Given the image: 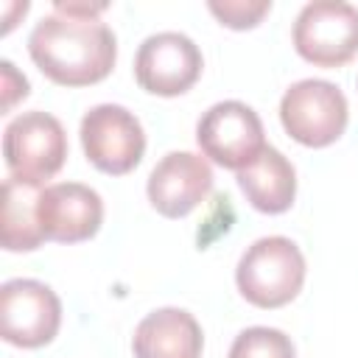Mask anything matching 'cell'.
I'll use <instances>...</instances> for the list:
<instances>
[{
	"label": "cell",
	"instance_id": "cell-6",
	"mask_svg": "<svg viewBox=\"0 0 358 358\" xmlns=\"http://www.w3.org/2000/svg\"><path fill=\"white\" fill-rule=\"evenodd\" d=\"M196 143L210 162L241 171L266 148L263 120L243 101H218L196 123Z\"/></svg>",
	"mask_w": 358,
	"mask_h": 358
},
{
	"label": "cell",
	"instance_id": "cell-5",
	"mask_svg": "<svg viewBox=\"0 0 358 358\" xmlns=\"http://www.w3.org/2000/svg\"><path fill=\"white\" fill-rule=\"evenodd\" d=\"M296 53L316 67H344L358 56V8L341 0L302 6L291 31Z\"/></svg>",
	"mask_w": 358,
	"mask_h": 358
},
{
	"label": "cell",
	"instance_id": "cell-17",
	"mask_svg": "<svg viewBox=\"0 0 358 358\" xmlns=\"http://www.w3.org/2000/svg\"><path fill=\"white\" fill-rule=\"evenodd\" d=\"M28 78L8 62L3 59L0 62V92H3V112H11L17 101L28 98Z\"/></svg>",
	"mask_w": 358,
	"mask_h": 358
},
{
	"label": "cell",
	"instance_id": "cell-7",
	"mask_svg": "<svg viewBox=\"0 0 358 358\" xmlns=\"http://www.w3.org/2000/svg\"><path fill=\"white\" fill-rule=\"evenodd\" d=\"M81 148L87 159L109 176L134 171L145 154V131L134 112L120 103H98L81 117Z\"/></svg>",
	"mask_w": 358,
	"mask_h": 358
},
{
	"label": "cell",
	"instance_id": "cell-1",
	"mask_svg": "<svg viewBox=\"0 0 358 358\" xmlns=\"http://www.w3.org/2000/svg\"><path fill=\"white\" fill-rule=\"evenodd\" d=\"M106 3H53L31 36L28 53L45 78L62 87H90L103 81L117 59V39L98 17Z\"/></svg>",
	"mask_w": 358,
	"mask_h": 358
},
{
	"label": "cell",
	"instance_id": "cell-4",
	"mask_svg": "<svg viewBox=\"0 0 358 358\" xmlns=\"http://www.w3.org/2000/svg\"><path fill=\"white\" fill-rule=\"evenodd\" d=\"M350 120L344 92L324 78H302L282 92L280 123L291 140L308 148L333 145Z\"/></svg>",
	"mask_w": 358,
	"mask_h": 358
},
{
	"label": "cell",
	"instance_id": "cell-16",
	"mask_svg": "<svg viewBox=\"0 0 358 358\" xmlns=\"http://www.w3.org/2000/svg\"><path fill=\"white\" fill-rule=\"evenodd\" d=\"M207 8L215 14V20L232 31H246L255 28L268 11L271 3L268 0H210Z\"/></svg>",
	"mask_w": 358,
	"mask_h": 358
},
{
	"label": "cell",
	"instance_id": "cell-3",
	"mask_svg": "<svg viewBox=\"0 0 358 358\" xmlns=\"http://www.w3.org/2000/svg\"><path fill=\"white\" fill-rule=\"evenodd\" d=\"M3 159L8 176L45 187L67 159V131L62 120L42 109L17 115L3 131Z\"/></svg>",
	"mask_w": 358,
	"mask_h": 358
},
{
	"label": "cell",
	"instance_id": "cell-15",
	"mask_svg": "<svg viewBox=\"0 0 358 358\" xmlns=\"http://www.w3.org/2000/svg\"><path fill=\"white\" fill-rule=\"evenodd\" d=\"M227 358H296L291 336L277 327H246L235 336Z\"/></svg>",
	"mask_w": 358,
	"mask_h": 358
},
{
	"label": "cell",
	"instance_id": "cell-2",
	"mask_svg": "<svg viewBox=\"0 0 358 358\" xmlns=\"http://www.w3.org/2000/svg\"><path fill=\"white\" fill-rule=\"evenodd\" d=\"M305 255L285 235L257 238L238 260L235 282L241 296L263 310L282 308L305 285Z\"/></svg>",
	"mask_w": 358,
	"mask_h": 358
},
{
	"label": "cell",
	"instance_id": "cell-10",
	"mask_svg": "<svg viewBox=\"0 0 358 358\" xmlns=\"http://www.w3.org/2000/svg\"><path fill=\"white\" fill-rule=\"evenodd\" d=\"M213 190V168L210 159L193 151H171L165 154L148 173V201L165 218L190 215Z\"/></svg>",
	"mask_w": 358,
	"mask_h": 358
},
{
	"label": "cell",
	"instance_id": "cell-13",
	"mask_svg": "<svg viewBox=\"0 0 358 358\" xmlns=\"http://www.w3.org/2000/svg\"><path fill=\"white\" fill-rule=\"evenodd\" d=\"M235 179L246 201L266 215H280L291 210L296 199V171L291 159L274 145H266L263 154L241 168Z\"/></svg>",
	"mask_w": 358,
	"mask_h": 358
},
{
	"label": "cell",
	"instance_id": "cell-12",
	"mask_svg": "<svg viewBox=\"0 0 358 358\" xmlns=\"http://www.w3.org/2000/svg\"><path fill=\"white\" fill-rule=\"evenodd\" d=\"M134 358H201L204 333L193 313L182 308H157L131 336Z\"/></svg>",
	"mask_w": 358,
	"mask_h": 358
},
{
	"label": "cell",
	"instance_id": "cell-8",
	"mask_svg": "<svg viewBox=\"0 0 358 358\" xmlns=\"http://www.w3.org/2000/svg\"><path fill=\"white\" fill-rule=\"evenodd\" d=\"M62 324V302L56 291L39 280H8L0 288V336L11 347L36 350L56 338Z\"/></svg>",
	"mask_w": 358,
	"mask_h": 358
},
{
	"label": "cell",
	"instance_id": "cell-14",
	"mask_svg": "<svg viewBox=\"0 0 358 358\" xmlns=\"http://www.w3.org/2000/svg\"><path fill=\"white\" fill-rule=\"evenodd\" d=\"M42 187L25 185L14 176L3 182V249L8 252H34L45 243L36 204Z\"/></svg>",
	"mask_w": 358,
	"mask_h": 358
},
{
	"label": "cell",
	"instance_id": "cell-9",
	"mask_svg": "<svg viewBox=\"0 0 358 358\" xmlns=\"http://www.w3.org/2000/svg\"><path fill=\"white\" fill-rule=\"evenodd\" d=\"M204 59L199 45L179 31H159L143 39L134 56V78L137 84L162 98H173L187 92L201 76Z\"/></svg>",
	"mask_w": 358,
	"mask_h": 358
},
{
	"label": "cell",
	"instance_id": "cell-11",
	"mask_svg": "<svg viewBox=\"0 0 358 358\" xmlns=\"http://www.w3.org/2000/svg\"><path fill=\"white\" fill-rule=\"evenodd\" d=\"M36 218L45 241L81 243L90 241L103 224V201L98 190L81 182H56L42 187Z\"/></svg>",
	"mask_w": 358,
	"mask_h": 358
}]
</instances>
